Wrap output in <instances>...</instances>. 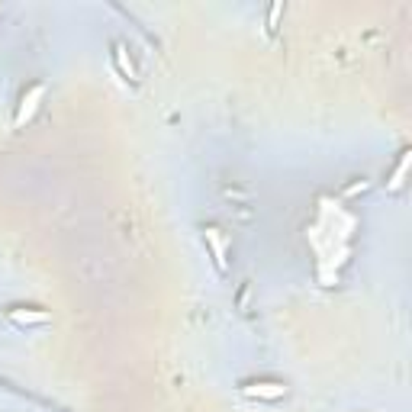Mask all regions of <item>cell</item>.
Listing matches in <instances>:
<instances>
[{"label":"cell","mask_w":412,"mask_h":412,"mask_svg":"<svg viewBox=\"0 0 412 412\" xmlns=\"http://www.w3.org/2000/svg\"><path fill=\"white\" fill-rule=\"evenodd\" d=\"M357 229V219L345 210L338 200L332 196H322L319 200V219L306 229L309 245L316 248L319 255V280L322 286H332L338 280V267L348 261V242H351V232Z\"/></svg>","instance_id":"obj_1"},{"label":"cell","mask_w":412,"mask_h":412,"mask_svg":"<svg viewBox=\"0 0 412 412\" xmlns=\"http://www.w3.org/2000/svg\"><path fill=\"white\" fill-rule=\"evenodd\" d=\"M45 100V84H33L26 94H23L20 106H16V116H13V129H23L26 123H33V116L39 113V104Z\"/></svg>","instance_id":"obj_2"},{"label":"cell","mask_w":412,"mask_h":412,"mask_svg":"<svg viewBox=\"0 0 412 412\" xmlns=\"http://www.w3.org/2000/svg\"><path fill=\"white\" fill-rule=\"evenodd\" d=\"M242 396H248V399H267V403H274V399H284L286 396V386L277 384V380H255V384H245L242 386Z\"/></svg>","instance_id":"obj_3"},{"label":"cell","mask_w":412,"mask_h":412,"mask_svg":"<svg viewBox=\"0 0 412 412\" xmlns=\"http://www.w3.org/2000/svg\"><path fill=\"white\" fill-rule=\"evenodd\" d=\"M203 238H206V245H210V255H213V261H216V267H219V271H226V267H229V261H226V238H223V232H219L216 226H210V229H203Z\"/></svg>","instance_id":"obj_4"},{"label":"cell","mask_w":412,"mask_h":412,"mask_svg":"<svg viewBox=\"0 0 412 412\" xmlns=\"http://www.w3.org/2000/svg\"><path fill=\"white\" fill-rule=\"evenodd\" d=\"M7 319L16 322V325H45L52 316L45 313V309H23V306H16V309H7Z\"/></svg>","instance_id":"obj_5"},{"label":"cell","mask_w":412,"mask_h":412,"mask_svg":"<svg viewBox=\"0 0 412 412\" xmlns=\"http://www.w3.org/2000/svg\"><path fill=\"white\" fill-rule=\"evenodd\" d=\"M409 165H412V152H403L399 165L393 168V174L386 177V194H399L406 187V177H409Z\"/></svg>","instance_id":"obj_6"},{"label":"cell","mask_w":412,"mask_h":412,"mask_svg":"<svg viewBox=\"0 0 412 412\" xmlns=\"http://www.w3.org/2000/svg\"><path fill=\"white\" fill-rule=\"evenodd\" d=\"M113 62H116V68H119V74L123 77H129V81H135V65H133V58H129V49H126V43H113Z\"/></svg>","instance_id":"obj_7"},{"label":"cell","mask_w":412,"mask_h":412,"mask_svg":"<svg viewBox=\"0 0 412 412\" xmlns=\"http://www.w3.org/2000/svg\"><path fill=\"white\" fill-rule=\"evenodd\" d=\"M280 16H284V4H271V10H267V33H274V29H277Z\"/></svg>","instance_id":"obj_8"},{"label":"cell","mask_w":412,"mask_h":412,"mask_svg":"<svg viewBox=\"0 0 412 412\" xmlns=\"http://www.w3.org/2000/svg\"><path fill=\"white\" fill-rule=\"evenodd\" d=\"M367 190V181H357V184H351L348 190H345V196H357V194H364Z\"/></svg>","instance_id":"obj_9"},{"label":"cell","mask_w":412,"mask_h":412,"mask_svg":"<svg viewBox=\"0 0 412 412\" xmlns=\"http://www.w3.org/2000/svg\"><path fill=\"white\" fill-rule=\"evenodd\" d=\"M0 13H4V10H0Z\"/></svg>","instance_id":"obj_10"}]
</instances>
